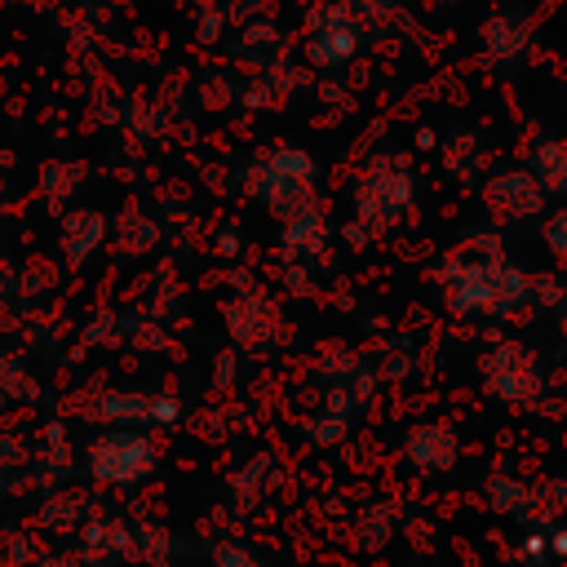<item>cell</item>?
I'll use <instances>...</instances> for the list:
<instances>
[{
    "label": "cell",
    "instance_id": "1",
    "mask_svg": "<svg viewBox=\"0 0 567 567\" xmlns=\"http://www.w3.org/2000/svg\"><path fill=\"white\" fill-rule=\"evenodd\" d=\"M439 288L461 319H523L536 306L540 284L501 248L496 230H474L447 248L439 266Z\"/></svg>",
    "mask_w": 567,
    "mask_h": 567
},
{
    "label": "cell",
    "instance_id": "2",
    "mask_svg": "<svg viewBox=\"0 0 567 567\" xmlns=\"http://www.w3.org/2000/svg\"><path fill=\"white\" fill-rule=\"evenodd\" d=\"M412 195H416V177L408 155L399 151H377L363 159V168L350 182V221H346V239L354 248L377 244L385 235H394L403 226V217L412 213Z\"/></svg>",
    "mask_w": 567,
    "mask_h": 567
},
{
    "label": "cell",
    "instance_id": "3",
    "mask_svg": "<svg viewBox=\"0 0 567 567\" xmlns=\"http://www.w3.org/2000/svg\"><path fill=\"white\" fill-rule=\"evenodd\" d=\"M244 186L284 226V221L319 208V159L306 146H288V142L270 146L248 164Z\"/></svg>",
    "mask_w": 567,
    "mask_h": 567
},
{
    "label": "cell",
    "instance_id": "4",
    "mask_svg": "<svg viewBox=\"0 0 567 567\" xmlns=\"http://www.w3.org/2000/svg\"><path fill=\"white\" fill-rule=\"evenodd\" d=\"M478 377H483V390L509 408H536L545 394V368L536 350L514 337H501L478 354Z\"/></svg>",
    "mask_w": 567,
    "mask_h": 567
},
{
    "label": "cell",
    "instance_id": "5",
    "mask_svg": "<svg viewBox=\"0 0 567 567\" xmlns=\"http://www.w3.org/2000/svg\"><path fill=\"white\" fill-rule=\"evenodd\" d=\"M363 49V18L346 0H323L306 13V62L319 71H341Z\"/></svg>",
    "mask_w": 567,
    "mask_h": 567
},
{
    "label": "cell",
    "instance_id": "6",
    "mask_svg": "<svg viewBox=\"0 0 567 567\" xmlns=\"http://www.w3.org/2000/svg\"><path fill=\"white\" fill-rule=\"evenodd\" d=\"M545 190L527 168H496L483 182V208L492 213L496 226H527L545 217Z\"/></svg>",
    "mask_w": 567,
    "mask_h": 567
},
{
    "label": "cell",
    "instance_id": "7",
    "mask_svg": "<svg viewBox=\"0 0 567 567\" xmlns=\"http://www.w3.org/2000/svg\"><path fill=\"white\" fill-rule=\"evenodd\" d=\"M89 470L102 478V483H142L151 470H155V443L137 430H115V434H102L93 447H89Z\"/></svg>",
    "mask_w": 567,
    "mask_h": 567
},
{
    "label": "cell",
    "instance_id": "8",
    "mask_svg": "<svg viewBox=\"0 0 567 567\" xmlns=\"http://www.w3.org/2000/svg\"><path fill=\"white\" fill-rule=\"evenodd\" d=\"M403 461L425 478H443L461 461V439L447 421H416L403 430Z\"/></svg>",
    "mask_w": 567,
    "mask_h": 567
},
{
    "label": "cell",
    "instance_id": "9",
    "mask_svg": "<svg viewBox=\"0 0 567 567\" xmlns=\"http://www.w3.org/2000/svg\"><path fill=\"white\" fill-rule=\"evenodd\" d=\"M532 35H536V22L523 9H501L478 27V44L492 62H518L532 49Z\"/></svg>",
    "mask_w": 567,
    "mask_h": 567
},
{
    "label": "cell",
    "instance_id": "10",
    "mask_svg": "<svg viewBox=\"0 0 567 567\" xmlns=\"http://www.w3.org/2000/svg\"><path fill=\"white\" fill-rule=\"evenodd\" d=\"M483 496H487V505H492L496 514H505V518H514V523H532V518H536V505H540L536 487H532L527 478L509 474V470H492V474L483 478Z\"/></svg>",
    "mask_w": 567,
    "mask_h": 567
},
{
    "label": "cell",
    "instance_id": "11",
    "mask_svg": "<svg viewBox=\"0 0 567 567\" xmlns=\"http://www.w3.org/2000/svg\"><path fill=\"white\" fill-rule=\"evenodd\" d=\"M527 173L545 190V199L567 204V137H540L527 151Z\"/></svg>",
    "mask_w": 567,
    "mask_h": 567
},
{
    "label": "cell",
    "instance_id": "12",
    "mask_svg": "<svg viewBox=\"0 0 567 567\" xmlns=\"http://www.w3.org/2000/svg\"><path fill=\"white\" fill-rule=\"evenodd\" d=\"M328 230H332V226H328V213H323V204H319V208H310V213L284 221L279 244H284L292 257H319L323 244H328Z\"/></svg>",
    "mask_w": 567,
    "mask_h": 567
},
{
    "label": "cell",
    "instance_id": "13",
    "mask_svg": "<svg viewBox=\"0 0 567 567\" xmlns=\"http://www.w3.org/2000/svg\"><path fill=\"white\" fill-rule=\"evenodd\" d=\"M239 53L252 62V66H284V58H288V40H284V31L275 27V22H266V18H257V22H248V31H244V40H239Z\"/></svg>",
    "mask_w": 567,
    "mask_h": 567
},
{
    "label": "cell",
    "instance_id": "14",
    "mask_svg": "<svg viewBox=\"0 0 567 567\" xmlns=\"http://www.w3.org/2000/svg\"><path fill=\"white\" fill-rule=\"evenodd\" d=\"M394 527H399V505H394V501H372V505H363V509L354 514V540H359L368 554L385 549L390 536H394Z\"/></svg>",
    "mask_w": 567,
    "mask_h": 567
},
{
    "label": "cell",
    "instance_id": "15",
    "mask_svg": "<svg viewBox=\"0 0 567 567\" xmlns=\"http://www.w3.org/2000/svg\"><path fill=\"white\" fill-rule=\"evenodd\" d=\"M350 425H354V412H341V408H328V403H319V408H310V412L301 416V434H306V443H315V447H337V443H346Z\"/></svg>",
    "mask_w": 567,
    "mask_h": 567
},
{
    "label": "cell",
    "instance_id": "16",
    "mask_svg": "<svg viewBox=\"0 0 567 567\" xmlns=\"http://www.w3.org/2000/svg\"><path fill=\"white\" fill-rule=\"evenodd\" d=\"M235 306H239V310H248L244 319L226 315V319H230L235 341H239V346H261V341L275 332V310H270V301H266V297H235Z\"/></svg>",
    "mask_w": 567,
    "mask_h": 567
},
{
    "label": "cell",
    "instance_id": "17",
    "mask_svg": "<svg viewBox=\"0 0 567 567\" xmlns=\"http://www.w3.org/2000/svg\"><path fill=\"white\" fill-rule=\"evenodd\" d=\"M540 244L549 248V257L567 261V204H558L554 213L540 217Z\"/></svg>",
    "mask_w": 567,
    "mask_h": 567
},
{
    "label": "cell",
    "instance_id": "18",
    "mask_svg": "<svg viewBox=\"0 0 567 567\" xmlns=\"http://www.w3.org/2000/svg\"><path fill=\"white\" fill-rule=\"evenodd\" d=\"M518 563L523 567H545L549 563V540H545V523H532L518 536Z\"/></svg>",
    "mask_w": 567,
    "mask_h": 567
},
{
    "label": "cell",
    "instance_id": "19",
    "mask_svg": "<svg viewBox=\"0 0 567 567\" xmlns=\"http://www.w3.org/2000/svg\"><path fill=\"white\" fill-rule=\"evenodd\" d=\"M213 567H261V558L239 540H221L213 545Z\"/></svg>",
    "mask_w": 567,
    "mask_h": 567
},
{
    "label": "cell",
    "instance_id": "20",
    "mask_svg": "<svg viewBox=\"0 0 567 567\" xmlns=\"http://www.w3.org/2000/svg\"><path fill=\"white\" fill-rule=\"evenodd\" d=\"M363 22H390V18H399V9H403V0H346Z\"/></svg>",
    "mask_w": 567,
    "mask_h": 567
},
{
    "label": "cell",
    "instance_id": "21",
    "mask_svg": "<svg viewBox=\"0 0 567 567\" xmlns=\"http://www.w3.org/2000/svg\"><path fill=\"white\" fill-rule=\"evenodd\" d=\"M545 540H549V558L567 567V527H554V523H545Z\"/></svg>",
    "mask_w": 567,
    "mask_h": 567
},
{
    "label": "cell",
    "instance_id": "22",
    "mask_svg": "<svg viewBox=\"0 0 567 567\" xmlns=\"http://www.w3.org/2000/svg\"><path fill=\"white\" fill-rule=\"evenodd\" d=\"M549 306H554V315H558V328H563V337H567V279H563V288L549 297Z\"/></svg>",
    "mask_w": 567,
    "mask_h": 567
},
{
    "label": "cell",
    "instance_id": "23",
    "mask_svg": "<svg viewBox=\"0 0 567 567\" xmlns=\"http://www.w3.org/2000/svg\"><path fill=\"white\" fill-rule=\"evenodd\" d=\"M545 496H549L558 509H567V474H563V478H554V483L545 487Z\"/></svg>",
    "mask_w": 567,
    "mask_h": 567
},
{
    "label": "cell",
    "instance_id": "24",
    "mask_svg": "<svg viewBox=\"0 0 567 567\" xmlns=\"http://www.w3.org/2000/svg\"><path fill=\"white\" fill-rule=\"evenodd\" d=\"M44 567H66V563H44Z\"/></svg>",
    "mask_w": 567,
    "mask_h": 567
},
{
    "label": "cell",
    "instance_id": "25",
    "mask_svg": "<svg viewBox=\"0 0 567 567\" xmlns=\"http://www.w3.org/2000/svg\"><path fill=\"white\" fill-rule=\"evenodd\" d=\"M443 4H461V0H443Z\"/></svg>",
    "mask_w": 567,
    "mask_h": 567
}]
</instances>
